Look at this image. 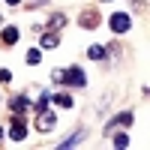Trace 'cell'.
<instances>
[{"instance_id": "6da1fadb", "label": "cell", "mask_w": 150, "mask_h": 150, "mask_svg": "<svg viewBox=\"0 0 150 150\" xmlns=\"http://www.w3.org/2000/svg\"><path fill=\"white\" fill-rule=\"evenodd\" d=\"M60 81H66V84H72V87H84V84H87V78H84V72H81L78 66H69V69H60Z\"/></svg>"}, {"instance_id": "7a4b0ae2", "label": "cell", "mask_w": 150, "mask_h": 150, "mask_svg": "<svg viewBox=\"0 0 150 150\" xmlns=\"http://www.w3.org/2000/svg\"><path fill=\"white\" fill-rule=\"evenodd\" d=\"M108 27L114 30V33H129V27H132V18L126 15V12H114V15L108 18Z\"/></svg>"}, {"instance_id": "3957f363", "label": "cell", "mask_w": 150, "mask_h": 150, "mask_svg": "<svg viewBox=\"0 0 150 150\" xmlns=\"http://www.w3.org/2000/svg\"><path fill=\"white\" fill-rule=\"evenodd\" d=\"M54 123H57V114L54 111H39V117H36V129L39 132H48V129H54Z\"/></svg>"}, {"instance_id": "277c9868", "label": "cell", "mask_w": 150, "mask_h": 150, "mask_svg": "<svg viewBox=\"0 0 150 150\" xmlns=\"http://www.w3.org/2000/svg\"><path fill=\"white\" fill-rule=\"evenodd\" d=\"M12 141H24L27 138V126H24V120H21V114H15V120H12Z\"/></svg>"}, {"instance_id": "5b68a950", "label": "cell", "mask_w": 150, "mask_h": 150, "mask_svg": "<svg viewBox=\"0 0 150 150\" xmlns=\"http://www.w3.org/2000/svg\"><path fill=\"white\" fill-rule=\"evenodd\" d=\"M51 99H54L57 108H72V96H69V93H54Z\"/></svg>"}, {"instance_id": "8992f818", "label": "cell", "mask_w": 150, "mask_h": 150, "mask_svg": "<svg viewBox=\"0 0 150 150\" xmlns=\"http://www.w3.org/2000/svg\"><path fill=\"white\" fill-rule=\"evenodd\" d=\"M18 36H21V33H18V27H3V42H6V45L18 42Z\"/></svg>"}, {"instance_id": "52a82bcc", "label": "cell", "mask_w": 150, "mask_h": 150, "mask_svg": "<svg viewBox=\"0 0 150 150\" xmlns=\"http://www.w3.org/2000/svg\"><path fill=\"white\" fill-rule=\"evenodd\" d=\"M48 102H51V93L42 90V96L36 99V114H39V111H45V108H48Z\"/></svg>"}, {"instance_id": "ba28073f", "label": "cell", "mask_w": 150, "mask_h": 150, "mask_svg": "<svg viewBox=\"0 0 150 150\" xmlns=\"http://www.w3.org/2000/svg\"><path fill=\"white\" fill-rule=\"evenodd\" d=\"M87 57H93V60H105V48H102V45H90V48H87Z\"/></svg>"}, {"instance_id": "9c48e42d", "label": "cell", "mask_w": 150, "mask_h": 150, "mask_svg": "<svg viewBox=\"0 0 150 150\" xmlns=\"http://www.w3.org/2000/svg\"><path fill=\"white\" fill-rule=\"evenodd\" d=\"M24 60H27L30 66H36V63L42 60V51H39V48H30V51H27V57H24Z\"/></svg>"}, {"instance_id": "30bf717a", "label": "cell", "mask_w": 150, "mask_h": 150, "mask_svg": "<svg viewBox=\"0 0 150 150\" xmlns=\"http://www.w3.org/2000/svg\"><path fill=\"white\" fill-rule=\"evenodd\" d=\"M57 45H60V39H57L54 33H45L42 36V48H57Z\"/></svg>"}, {"instance_id": "8fae6325", "label": "cell", "mask_w": 150, "mask_h": 150, "mask_svg": "<svg viewBox=\"0 0 150 150\" xmlns=\"http://www.w3.org/2000/svg\"><path fill=\"white\" fill-rule=\"evenodd\" d=\"M111 144H117V147H129V135H126V132H117L114 138H111Z\"/></svg>"}, {"instance_id": "7c38bea8", "label": "cell", "mask_w": 150, "mask_h": 150, "mask_svg": "<svg viewBox=\"0 0 150 150\" xmlns=\"http://www.w3.org/2000/svg\"><path fill=\"white\" fill-rule=\"evenodd\" d=\"M24 108H27V99H24V96H15V99H12V111H15V114L24 111Z\"/></svg>"}, {"instance_id": "4fadbf2b", "label": "cell", "mask_w": 150, "mask_h": 150, "mask_svg": "<svg viewBox=\"0 0 150 150\" xmlns=\"http://www.w3.org/2000/svg\"><path fill=\"white\" fill-rule=\"evenodd\" d=\"M81 138H84V132H75L72 138H66V141L60 144V147H75V144H81Z\"/></svg>"}, {"instance_id": "5bb4252c", "label": "cell", "mask_w": 150, "mask_h": 150, "mask_svg": "<svg viewBox=\"0 0 150 150\" xmlns=\"http://www.w3.org/2000/svg\"><path fill=\"white\" fill-rule=\"evenodd\" d=\"M132 120H135V117H132V111H123V114L117 117V123H120V126H129Z\"/></svg>"}, {"instance_id": "9a60e30c", "label": "cell", "mask_w": 150, "mask_h": 150, "mask_svg": "<svg viewBox=\"0 0 150 150\" xmlns=\"http://www.w3.org/2000/svg\"><path fill=\"white\" fill-rule=\"evenodd\" d=\"M63 24H66L63 15H51V27H54V30H57V27H63Z\"/></svg>"}, {"instance_id": "2e32d148", "label": "cell", "mask_w": 150, "mask_h": 150, "mask_svg": "<svg viewBox=\"0 0 150 150\" xmlns=\"http://www.w3.org/2000/svg\"><path fill=\"white\" fill-rule=\"evenodd\" d=\"M84 27H96V15L90 12V15H84Z\"/></svg>"}, {"instance_id": "e0dca14e", "label": "cell", "mask_w": 150, "mask_h": 150, "mask_svg": "<svg viewBox=\"0 0 150 150\" xmlns=\"http://www.w3.org/2000/svg\"><path fill=\"white\" fill-rule=\"evenodd\" d=\"M9 78H12V72H9V69H0V84H6Z\"/></svg>"}, {"instance_id": "ac0fdd59", "label": "cell", "mask_w": 150, "mask_h": 150, "mask_svg": "<svg viewBox=\"0 0 150 150\" xmlns=\"http://www.w3.org/2000/svg\"><path fill=\"white\" fill-rule=\"evenodd\" d=\"M6 3H9V6H18V3H21V0H6Z\"/></svg>"}, {"instance_id": "d6986e66", "label": "cell", "mask_w": 150, "mask_h": 150, "mask_svg": "<svg viewBox=\"0 0 150 150\" xmlns=\"http://www.w3.org/2000/svg\"><path fill=\"white\" fill-rule=\"evenodd\" d=\"M0 138H3V126H0Z\"/></svg>"}, {"instance_id": "ffe728a7", "label": "cell", "mask_w": 150, "mask_h": 150, "mask_svg": "<svg viewBox=\"0 0 150 150\" xmlns=\"http://www.w3.org/2000/svg\"><path fill=\"white\" fill-rule=\"evenodd\" d=\"M0 24H3V15H0Z\"/></svg>"}, {"instance_id": "44dd1931", "label": "cell", "mask_w": 150, "mask_h": 150, "mask_svg": "<svg viewBox=\"0 0 150 150\" xmlns=\"http://www.w3.org/2000/svg\"><path fill=\"white\" fill-rule=\"evenodd\" d=\"M105 3H111V0H105Z\"/></svg>"}]
</instances>
